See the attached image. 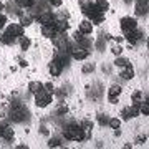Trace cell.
Returning a JSON list of instances; mask_svg holds the SVG:
<instances>
[{"label":"cell","instance_id":"e0dca14e","mask_svg":"<svg viewBox=\"0 0 149 149\" xmlns=\"http://www.w3.org/2000/svg\"><path fill=\"white\" fill-rule=\"evenodd\" d=\"M80 124H81V128H83V131H85V139H90L91 131H93V123L85 119V121H81Z\"/></svg>","mask_w":149,"mask_h":149},{"label":"cell","instance_id":"44dd1931","mask_svg":"<svg viewBox=\"0 0 149 149\" xmlns=\"http://www.w3.org/2000/svg\"><path fill=\"white\" fill-rule=\"evenodd\" d=\"M32 22H33V17L30 13H22L18 23H20L22 27H28V25H32Z\"/></svg>","mask_w":149,"mask_h":149},{"label":"cell","instance_id":"7402d4cb","mask_svg":"<svg viewBox=\"0 0 149 149\" xmlns=\"http://www.w3.org/2000/svg\"><path fill=\"white\" fill-rule=\"evenodd\" d=\"M144 98H146V96H144V93H143V91H134V93H133V96H131V100H133V104H136V106H138L139 103L143 101Z\"/></svg>","mask_w":149,"mask_h":149},{"label":"cell","instance_id":"e575fe53","mask_svg":"<svg viewBox=\"0 0 149 149\" xmlns=\"http://www.w3.org/2000/svg\"><path fill=\"white\" fill-rule=\"evenodd\" d=\"M5 126H7L5 123L0 121V139H2V134H3V129H5Z\"/></svg>","mask_w":149,"mask_h":149},{"label":"cell","instance_id":"ac0fdd59","mask_svg":"<svg viewBox=\"0 0 149 149\" xmlns=\"http://www.w3.org/2000/svg\"><path fill=\"white\" fill-rule=\"evenodd\" d=\"M43 90V83L42 81H30L28 83V91L32 93V95H35V93H38V91Z\"/></svg>","mask_w":149,"mask_h":149},{"label":"cell","instance_id":"52a82bcc","mask_svg":"<svg viewBox=\"0 0 149 149\" xmlns=\"http://www.w3.org/2000/svg\"><path fill=\"white\" fill-rule=\"evenodd\" d=\"M70 55H71V58L76 60V61H83V60L88 58L90 52H88L86 48L78 47V45H71V47H70Z\"/></svg>","mask_w":149,"mask_h":149},{"label":"cell","instance_id":"8992f818","mask_svg":"<svg viewBox=\"0 0 149 149\" xmlns=\"http://www.w3.org/2000/svg\"><path fill=\"white\" fill-rule=\"evenodd\" d=\"M63 66H65V61L55 55V58L48 63V71H50V74H52V76H60V74H61V71H63Z\"/></svg>","mask_w":149,"mask_h":149},{"label":"cell","instance_id":"ffe728a7","mask_svg":"<svg viewBox=\"0 0 149 149\" xmlns=\"http://www.w3.org/2000/svg\"><path fill=\"white\" fill-rule=\"evenodd\" d=\"M93 3H95L103 13H106V12L109 10V2H108V0H93Z\"/></svg>","mask_w":149,"mask_h":149},{"label":"cell","instance_id":"1f68e13d","mask_svg":"<svg viewBox=\"0 0 149 149\" xmlns=\"http://www.w3.org/2000/svg\"><path fill=\"white\" fill-rule=\"evenodd\" d=\"M146 141H148V136H146V134H143V136H139V138L136 139V144H144Z\"/></svg>","mask_w":149,"mask_h":149},{"label":"cell","instance_id":"836d02e7","mask_svg":"<svg viewBox=\"0 0 149 149\" xmlns=\"http://www.w3.org/2000/svg\"><path fill=\"white\" fill-rule=\"evenodd\" d=\"M58 113L60 114H66V113H68V108L65 106V104H61V106L58 108Z\"/></svg>","mask_w":149,"mask_h":149},{"label":"cell","instance_id":"83f0119b","mask_svg":"<svg viewBox=\"0 0 149 149\" xmlns=\"http://www.w3.org/2000/svg\"><path fill=\"white\" fill-rule=\"evenodd\" d=\"M48 146H50V148H58V146H61V139L60 138H52L50 141H48Z\"/></svg>","mask_w":149,"mask_h":149},{"label":"cell","instance_id":"9c48e42d","mask_svg":"<svg viewBox=\"0 0 149 149\" xmlns=\"http://www.w3.org/2000/svg\"><path fill=\"white\" fill-rule=\"evenodd\" d=\"M136 27H138V20L134 17H123L119 20V28L123 30V33L129 32V30H133Z\"/></svg>","mask_w":149,"mask_h":149},{"label":"cell","instance_id":"484cf974","mask_svg":"<svg viewBox=\"0 0 149 149\" xmlns=\"http://www.w3.org/2000/svg\"><path fill=\"white\" fill-rule=\"evenodd\" d=\"M108 124L111 126V129H119V126H121V119H118V118H109Z\"/></svg>","mask_w":149,"mask_h":149},{"label":"cell","instance_id":"ba28073f","mask_svg":"<svg viewBox=\"0 0 149 149\" xmlns=\"http://www.w3.org/2000/svg\"><path fill=\"white\" fill-rule=\"evenodd\" d=\"M35 20H37L40 25H50V23H53V22L56 20V15H55L52 10L45 8L43 12H40V13H38Z\"/></svg>","mask_w":149,"mask_h":149},{"label":"cell","instance_id":"4fadbf2b","mask_svg":"<svg viewBox=\"0 0 149 149\" xmlns=\"http://www.w3.org/2000/svg\"><path fill=\"white\" fill-rule=\"evenodd\" d=\"M93 30H95V25H93V23H91L88 18H85V20L80 22L78 32H81L83 35H91V33H93Z\"/></svg>","mask_w":149,"mask_h":149},{"label":"cell","instance_id":"3957f363","mask_svg":"<svg viewBox=\"0 0 149 149\" xmlns=\"http://www.w3.org/2000/svg\"><path fill=\"white\" fill-rule=\"evenodd\" d=\"M61 134H63V138L68 139V141H74V143L85 141V131H83L80 123H70V124L63 126Z\"/></svg>","mask_w":149,"mask_h":149},{"label":"cell","instance_id":"603a6c76","mask_svg":"<svg viewBox=\"0 0 149 149\" xmlns=\"http://www.w3.org/2000/svg\"><path fill=\"white\" fill-rule=\"evenodd\" d=\"M18 40H20V48L23 50V52H27L28 48H30V45H32V40H30L28 37H23V35H22Z\"/></svg>","mask_w":149,"mask_h":149},{"label":"cell","instance_id":"cb8c5ba5","mask_svg":"<svg viewBox=\"0 0 149 149\" xmlns=\"http://www.w3.org/2000/svg\"><path fill=\"white\" fill-rule=\"evenodd\" d=\"M15 2H17V5L22 7V8H32L37 0H15Z\"/></svg>","mask_w":149,"mask_h":149},{"label":"cell","instance_id":"d590c367","mask_svg":"<svg viewBox=\"0 0 149 149\" xmlns=\"http://www.w3.org/2000/svg\"><path fill=\"white\" fill-rule=\"evenodd\" d=\"M18 65L23 68V66H27V61H25V60H22V58H18Z\"/></svg>","mask_w":149,"mask_h":149},{"label":"cell","instance_id":"277c9868","mask_svg":"<svg viewBox=\"0 0 149 149\" xmlns=\"http://www.w3.org/2000/svg\"><path fill=\"white\" fill-rule=\"evenodd\" d=\"M27 108L23 106V104H20V103H15L13 106L10 108V114H8V118H10L13 123H22L25 118H27Z\"/></svg>","mask_w":149,"mask_h":149},{"label":"cell","instance_id":"2e32d148","mask_svg":"<svg viewBox=\"0 0 149 149\" xmlns=\"http://www.w3.org/2000/svg\"><path fill=\"white\" fill-rule=\"evenodd\" d=\"M148 13V0H138L136 3V15H146Z\"/></svg>","mask_w":149,"mask_h":149},{"label":"cell","instance_id":"f1b7e54d","mask_svg":"<svg viewBox=\"0 0 149 149\" xmlns=\"http://www.w3.org/2000/svg\"><path fill=\"white\" fill-rule=\"evenodd\" d=\"M95 71V63H88L83 66V73H93Z\"/></svg>","mask_w":149,"mask_h":149},{"label":"cell","instance_id":"7c38bea8","mask_svg":"<svg viewBox=\"0 0 149 149\" xmlns=\"http://www.w3.org/2000/svg\"><path fill=\"white\" fill-rule=\"evenodd\" d=\"M121 91H123V88H121L119 85H113L111 88L108 90V101L114 104V103L119 100V96H121Z\"/></svg>","mask_w":149,"mask_h":149},{"label":"cell","instance_id":"d4e9b609","mask_svg":"<svg viewBox=\"0 0 149 149\" xmlns=\"http://www.w3.org/2000/svg\"><path fill=\"white\" fill-rule=\"evenodd\" d=\"M129 61H128V58H124V56H116V60H114V66H118V68H123V66H126Z\"/></svg>","mask_w":149,"mask_h":149},{"label":"cell","instance_id":"8fae6325","mask_svg":"<svg viewBox=\"0 0 149 149\" xmlns=\"http://www.w3.org/2000/svg\"><path fill=\"white\" fill-rule=\"evenodd\" d=\"M139 116V109L136 104H131V106H126L121 109V118L124 121H129V119H134V118Z\"/></svg>","mask_w":149,"mask_h":149},{"label":"cell","instance_id":"4dcf8cb0","mask_svg":"<svg viewBox=\"0 0 149 149\" xmlns=\"http://www.w3.org/2000/svg\"><path fill=\"white\" fill-rule=\"evenodd\" d=\"M43 90H47V91H50V93H53L55 88H53V85H52V83H43Z\"/></svg>","mask_w":149,"mask_h":149},{"label":"cell","instance_id":"30bf717a","mask_svg":"<svg viewBox=\"0 0 149 149\" xmlns=\"http://www.w3.org/2000/svg\"><path fill=\"white\" fill-rule=\"evenodd\" d=\"M143 37H144V33H143V30H139L138 27L136 28H133V30H129V32H126L124 33V38L128 40L131 45H134V43H138V42H141L143 40Z\"/></svg>","mask_w":149,"mask_h":149},{"label":"cell","instance_id":"f546056e","mask_svg":"<svg viewBox=\"0 0 149 149\" xmlns=\"http://www.w3.org/2000/svg\"><path fill=\"white\" fill-rule=\"evenodd\" d=\"M111 53L114 55V56H119V55L123 53V48L119 47V45H118V47H114V48H113V50H111Z\"/></svg>","mask_w":149,"mask_h":149},{"label":"cell","instance_id":"5bb4252c","mask_svg":"<svg viewBox=\"0 0 149 149\" xmlns=\"http://www.w3.org/2000/svg\"><path fill=\"white\" fill-rule=\"evenodd\" d=\"M56 33H58V30H56V27H55V22L50 23V25H42V35L45 38H50V40H52Z\"/></svg>","mask_w":149,"mask_h":149},{"label":"cell","instance_id":"9a60e30c","mask_svg":"<svg viewBox=\"0 0 149 149\" xmlns=\"http://www.w3.org/2000/svg\"><path fill=\"white\" fill-rule=\"evenodd\" d=\"M121 78L123 80H133L134 78V68H133V65L128 63L126 66H123V71H121Z\"/></svg>","mask_w":149,"mask_h":149},{"label":"cell","instance_id":"8d00e7d4","mask_svg":"<svg viewBox=\"0 0 149 149\" xmlns=\"http://www.w3.org/2000/svg\"><path fill=\"white\" fill-rule=\"evenodd\" d=\"M2 8H3V3H2V2H0V12H2Z\"/></svg>","mask_w":149,"mask_h":149},{"label":"cell","instance_id":"6da1fadb","mask_svg":"<svg viewBox=\"0 0 149 149\" xmlns=\"http://www.w3.org/2000/svg\"><path fill=\"white\" fill-rule=\"evenodd\" d=\"M80 7H81V12L85 13V17L93 25H101L104 22V13L91 0H80Z\"/></svg>","mask_w":149,"mask_h":149},{"label":"cell","instance_id":"4316f807","mask_svg":"<svg viewBox=\"0 0 149 149\" xmlns=\"http://www.w3.org/2000/svg\"><path fill=\"white\" fill-rule=\"evenodd\" d=\"M108 121H109V116H108L106 113H104V114H98V123H100V124H101V126H104V124H108Z\"/></svg>","mask_w":149,"mask_h":149},{"label":"cell","instance_id":"d6a6232c","mask_svg":"<svg viewBox=\"0 0 149 149\" xmlns=\"http://www.w3.org/2000/svg\"><path fill=\"white\" fill-rule=\"evenodd\" d=\"M48 3L52 7H61V0H48Z\"/></svg>","mask_w":149,"mask_h":149},{"label":"cell","instance_id":"d6986e66","mask_svg":"<svg viewBox=\"0 0 149 149\" xmlns=\"http://www.w3.org/2000/svg\"><path fill=\"white\" fill-rule=\"evenodd\" d=\"M13 138H15L13 129H12L10 126H5V129H3V134H2V139H3V141H7V143H10V141H13Z\"/></svg>","mask_w":149,"mask_h":149},{"label":"cell","instance_id":"5b68a950","mask_svg":"<svg viewBox=\"0 0 149 149\" xmlns=\"http://www.w3.org/2000/svg\"><path fill=\"white\" fill-rule=\"evenodd\" d=\"M52 101H53V93H50L47 90L35 93V106L37 108H47Z\"/></svg>","mask_w":149,"mask_h":149},{"label":"cell","instance_id":"7a4b0ae2","mask_svg":"<svg viewBox=\"0 0 149 149\" xmlns=\"http://www.w3.org/2000/svg\"><path fill=\"white\" fill-rule=\"evenodd\" d=\"M23 28L25 27H22L20 23H10L5 28V32L0 35V42L3 43V45H13L23 35Z\"/></svg>","mask_w":149,"mask_h":149}]
</instances>
